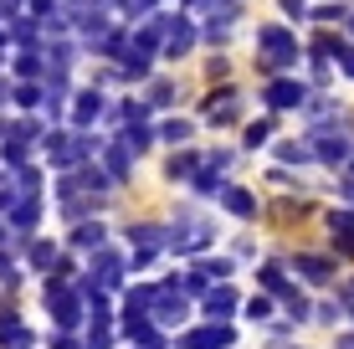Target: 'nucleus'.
<instances>
[{"label":"nucleus","instance_id":"obj_10","mask_svg":"<svg viewBox=\"0 0 354 349\" xmlns=\"http://www.w3.org/2000/svg\"><path fill=\"white\" fill-rule=\"evenodd\" d=\"M272 129H277V118H257V124H247V134H241V139H247V149H262V144L272 139Z\"/></svg>","mask_w":354,"mask_h":349},{"label":"nucleus","instance_id":"obj_20","mask_svg":"<svg viewBox=\"0 0 354 349\" xmlns=\"http://www.w3.org/2000/svg\"><path fill=\"white\" fill-rule=\"evenodd\" d=\"M31 10H36V16H52V10H57V0H31Z\"/></svg>","mask_w":354,"mask_h":349},{"label":"nucleus","instance_id":"obj_19","mask_svg":"<svg viewBox=\"0 0 354 349\" xmlns=\"http://www.w3.org/2000/svg\"><path fill=\"white\" fill-rule=\"evenodd\" d=\"M16 72H21V77H36V72H41V62H36V57H21Z\"/></svg>","mask_w":354,"mask_h":349},{"label":"nucleus","instance_id":"obj_12","mask_svg":"<svg viewBox=\"0 0 354 349\" xmlns=\"http://www.w3.org/2000/svg\"><path fill=\"white\" fill-rule=\"evenodd\" d=\"M328 62H334V67H339V72H344V77L354 82V41H349V36H344V46H339V52L328 57Z\"/></svg>","mask_w":354,"mask_h":349},{"label":"nucleus","instance_id":"obj_1","mask_svg":"<svg viewBox=\"0 0 354 349\" xmlns=\"http://www.w3.org/2000/svg\"><path fill=\"white\" fill-rule=\"evenodd\" d=\"M257 41H262V52H257V72H283V67H298L303 46H298V36H292L288 26H257Z\"/></svg>","mask_w":354,"mask_h":349},{"label":"nucleus","instance_id":"obj_13","mask_svg":"<svg viewBox=\"0 0 354 349\" xmlns=\"http://www.w3.org/2000/svg\"><path fill=\"white\" fill-rule=\"evenodd\" d=\"M277 10H283V21H313L308 0H277Z\"/></svg>","mask_w":354,"mask_h":349},{"label":"nucleus","instance_id":"obj_21","mask_svg":"<svg viewBox=\"0 0 354 349\" xmlns=\"http://www.w3.org/2000/svg\"><path fill=\"white\" fill-rule=\"evenodd\" d=\"M339 349H354V334H339Z\"/></svg>","mask_w":354,"mask_h":349},{"label":"nucleus","instance_id":"obj_7","mask_svg":"<svg viewBox=\"0 0 354 349\" xmlns=\"http://www.w3.org/2000/svg\"><path fill=\"white\" fill-rule=\"evenodd\" d=\"M349 0H328V6H313V21H319V26H334V21H349Z\"/></svg>","mask_w":354,"mask_h":349},{"label":"nucleus","instance_id":"obj_2","mask_svg":"<svg viewBox=\"0 0 354 349\" xmlns=\"http://www.w3.org/2000/svg\"><path fill=\"white\" fill-rule=\"evenodd\" d=\"M262 103L272 108V113L303 108V103H308V82H298V77H277V82H267V88H262Z\"/></svg>","mask_w":354,"mask_h":349},{"label":"nucleus","instance_id":"obj_18","mask_svg":"<svg viewBox=\"0 0 354 349\" xmlns=\"http://www.w3.org/2000/svg\"><path fill=\"white\" fill-rule=\"evenodd\" d=\"M267 314H272V303H267V298H252V303H247V319H267Z\"/></svg>","mask_w":354,"mask_h":349},{"label":"nucleus","instance_id":"obj_16","mask_svg":"<svg viewBox=\"0 0 354 349\" xmlns=\"http://www.w3.org/2000/svg\"><path fill=\"white\" fill-rule=\"evenodd\" d=\"M298 267H303V272H308V278H319V283L328 278V272H334V267H328V262H324V257H298Z\"/></svg>","mask_w":354,"mask_h":349},{"label":"nucleus","instance_id":"obj_3","mask_svg":"<svg viewBox=\"0 0 354 349\" xmlns=\"http://www.w3.org/2000/svg\"><path fill=\"white\" fill-rule=\"evenodd\" d=\"M195 41H201V26H195L190 16H175V21H169V36H165V52H160V57L180 62V57L195 52Z\"/></svg>","mask_w":354,"mask_h":349},{"label":"nucleus","instance_id":"obj_6","mask_svg":"<svg viewBox=\"0 0 354 349\" xmlns=\"http://www.w3.org/2000/svg\"><path fill=\"white\" fill-rule=\"evenodd\" d=\"M221 206H226L231 216H241V221H252V216H257V200H252L247 190H236V185L221 190Z\"/></svg>","mask_w":354,"mask_h":349},{"label":"nucleus","instance_id":"obj_14","mask_svg":"<svg viewBox=\"0 0 354 349\" xmlns=\"http://www.w3.org/2000/svg\"><path fill=\"white\" fill-rule=\"evenodd\" d=\"M108 170H113V180L129 175V149H124V144H113V149H108Z\"/></svg>","mask_w":354,"mask_h":349},{"label":"nucleus","instance_id":"obj_11","mask_svg":"<svg viewBox=\"0 0 354 349\" xmlns=\"http://www.w3.org/2000/svg\"><path fill=\"white\" fill-rule=\"evenodd\" d=\"M165 175H169V180H190V175H195V154H169Z\"/></svg>","mask_w":354,"mask_h":349},{"label":"nucleus","instance_id":"obj_4","mask_svg":"<svg viewBox=\"0 0 354 349\" xmlns=\"http://www.w3.org/2000/svg\"><path fill=\"white\" fill-rule=\"evenodd\" d=\"M236 344V334H231V323H205V329H190L180 349H231Z\"/></svg>","mask_w":354,"mask_h":349},{"label":"nucleus","instance_id":"obj_8","mask_svg":"<svg viewBox=\"0 0 354 349\" xmlns=\"http://www.w3.org/2000/svg\"><path fill=\"white\" fill-rule=\"evenodd\" d=\"M190 134H195L190 118H165V124H160V139H165V144H185Z\"/></svg>","mask_w":354,"mask_h":349},{"label":"nucleus","instance_id":"obj_15","mask_svg":"<svg viewBox=\"0 0 354 349\" xmlns=\"http://www.w3.org/2000/svg\"><path fill=\"white\" fill-rule=\"evenodd\" d=\"M169 98H175V82H165V77H160V82H149V103H154V108H165Z\"/></svg>","mask_w":354,"mask_h":349},{"label":"nucleus","instance_id":"obj_9","mask_svg":"<svg viewBox=\"0 0 354 349\" xmlns=\"http://www.w3.org/2000/svg\"><path fill=\"white\" fill-rule=\"evenodd\" d=\"M231 308H236V293H231V287H211V293H205V314H231Z\"/></svg>","mask_w":354,"mask_h":349},{"label":"nucleus","instance_id":"obj_17","mask_svg":"<svg viewBox=\"0 0 354 349\" xmlns=\"http://www.w3.org/2000/svg\"><path fill=\"white\" fill-rule=\"evenodd\" d=\"M160 6V0H124V10H129V21H139V16H149V10Z\"/></svg>","mask_w":354,"mask_h":349},{"label":"nucleus","instance_id":"obj_5","mask_svg":"<svg viewBox=\"0 0 354 349\" xmlns=\"http://www.w3.org/2000/svg\"><path fill=\"white\" fill-rule=\"evenodd\" d=\"M97 113H103V93H97V88L77 93V113H72V129H88Z\"/></svg>","mask_w":354,"mask_h":349},{"label":"nucleus","instance_id":"obj_22","mask_svg":"<svg viewBox=\"0 0 354 349\" xmlns=\"http://www.w3.org/2000/svg\"><path fill=\"white\" fill-rule=\"evenodd\" d=\"M349 31H354V10H349Z\"/></svg>","mask_w":354,"mask_h":349}]
</instances>
